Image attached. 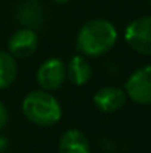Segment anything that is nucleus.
Returning a JSON list of instances; mask_svg holds the SVG:
<instances>
[{
    "mask_svg": "<svg viewBox=\"0 0 151 153\" xmlns=\"http://www.w3.org/2000/svg\"><path fill=\"white\" fill-rule=\"evenodd\" d=\"M117 42L114 24L104 18H95L85 22L77 34V51L85 56L98 58L111 51Z\"/></svg>",
    "mask_w": 151,
    "mask_h": 153,
    "instance_id": "f257e3e1",
    "label": "nucleus"
},
{
    "mask_svg": "<svg viewBox=\"0 0 151 153\" xmlns=\"http://www.w3.org/2000/svg\"><path fill=\"white\" fill-rule=\"evenodd\" d=\"M22 113L34 125L52 126L62 117V107L49 91H31L22 100Z\"/></svg>",
    "mask_w": 151,
    "mask_h": 153,
    "instance_id": "f03ea898",
    "label": "nucleus"
},
{
    "mask_svg": "<svg viewBox=\"0 0 151 153\" xmlns=\"http://www.w3.org/2000/svg\"><path fill=\"white\" fill-rule=\"evenodd\" d=\"M124 40L132 51L151 55V15L133 19L124 30Z\"/></svg>",
    "mask_w": 151,
    "mask_h": 153,
    "instance_id": "7ed1b4c3",
    "label": "nucleus"
},
{
    "mask_svg": "<svg viewBox=\"0 0 151 153\" xmlns=\"http://www.w3.org/2000/svg\"><path fill=\"white\" fill-rule=\"evenodd\" d=\"M126 95L139 105L151 104V64L135 70L124 85Z\"/></svg>",
    "mask_w": 151,
    "mask_h": 153,
    "instance_id": "20e7f679",
    "label": "nucleus"
},
{
    "mask_svg": "<svg viewBox=\"0 0 151 153\" xmlns=\"http://www.w3.org/2000/svg\"><path fill=\"white\" fill-rule=\"evenodd\" d=\"M36 79L43 91H56L67 80V65L56 56L48 58L39 65Z\"/></svg>",
    "mask_w": 151,
    "mask_h": 153,
    "instance_id": "39448f33",
    "label": "nucleus"
},
{
    "mask_svg": "<svg viewBox=\"0 0 151 153\" xmlns=\"http://www.w3.org/2000/svg\"><path fill=\"white\" fill-rule=\"evenodd\" d=\"M39 46V36L36 30L21 27L16 30L7 42L9 53H12L15 58H28L37 51Z\"/></svg>",
    "mask_w": 151,
    "mask_h": 153,
    "instance_id": "423d86ee",
    "label": "nucleus"
},
{
    "mask_svg": "<svg viewBox=\"0 0 151 153\" xmlns=\"http://www.w3.org/2000/svg\"><path fill=\"white\" fill-rule=\"evenodd\" d=\"M16 19L25 28H40L45 21L43 4L39 0H22L16 7Z\"/></svg>",
    "mask_w": 151,
    "mask_h": 153,
    "instance_id": "0eeeda50",
    "label": "nucleus"
},
{
    "mask_svg": "<svg viewBox=\"0 0 151 153\" xmlns=\"http://www.w3.org/2000/svg\"><path fill=\"white\" fill-rule=\"evenodd\" d=\"M126 92L117 86H102L94 95V104L104 113H114L120 110L126 104Z\"/></svg>",
    "mask_w": 151,
    "mask_h": 153,
    "instance_id": "6e6552de",
    "label": "nucleus"
},
{
    "mask_svg": "<svg viewBox=\"0 0 151 153\" xmlns=\"http://www.w3.org/2000/svg\"><path fill=\"white\" fill-rule=\"evenodd\" d=\"M58 150L59 153H91V143L85 132L73 128L61 135Z\"/></svg>",
    "mask_w": 151,
    "mask_h": 153,
    "instance_id": "1a4fd4ad",
    "label": "nucleus"
},
{
    "mask_svg": "<svg viewBox=\"0 0 151 153\" xmlns=\"http://www.w3.org/2000/svg\"><path fill=\"white\" fill-rule=\"evenodd\" d=\"M65 65H67V79L73 85L83 86L92 79V65L85 55L82 53L74 55Z\"/></svg>",
    "mask_w": 151,
    "mask_h": 153,
    "instance_id": "9d476101",
    "label": "nucleus"
},
{
    "mask_svg": "<svg viewBox=\"0 0 151 153\" xmlns=\"http://www.w3.org/2000/svg\"><path fill=\"white\" fill-rule=\"evenodd\" d=\"M18 74L16 58L6 51H0V89L9 88Z\"/></svg>",
    "mask_w": 151,
    "mask_h": 153,
    "instance_id": "9b49d317",
    "label": "nucleus"
},
{
    "mask_svg": "<svg viewBox=\"0 0 151 153\" xmlns=\"http://www.w3.org/2000/svg\"><path fill=\"white\" fill-rule=\"evenodd\" d=\"M9 120V113H7V108L6 105L3 104V101H0V129H3L6 126Z\"/></svg>",
    "mask_w": 151,
    "mask_h": 153,
    "instance_id": "f8f14e48",
    "label": "nucleus"
},
{
    "mask_svg": "<svg viewBox=\"0 0 151 153\" xmlns=\"http://www.w3.org/2000/svg\"><path fill=\"white\" fill-rule=\"evenodd\" d=\"M7 147H9V141H7V138L3 137V135H0V153H4L6 150H7Z\"/></svg>",
    "mask_w": 151,
    "mask_h": 153,
    "instance_id": "ddd939ff",
    "label": "nucleus"
},
{
    "mask_svg": "<svg viewBox=\"0 0 151 153\" xmlns=\"http://www.w3.org/2000/svg\"><path fill=\"white\" fill-rule=\"evenodd\" d=\"M52 1H55V3H58V4H65V3H68L70 0H52Z\"/></svg>",
    "mask_w": 151,
    "mask_h": 153,
    "instance_id": "4468645a",
    "label": "nucleus"
},
{
    "mask_svg": "<svg viewBox=\"0 0 151 153\" xmlns=\"http://www.w3.org/2000/svg\"><path fill=\"white\" fill-rule=\"evenodd\" d=\"M150 7H151V0H150Z\"/></svg>",
    "mask_w": 151,
    "mask_h": 153,
    "instance_id": "2eb2a0df",
    "label": "nucleus"
}]
</instances>
